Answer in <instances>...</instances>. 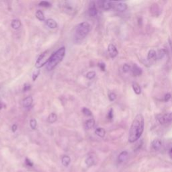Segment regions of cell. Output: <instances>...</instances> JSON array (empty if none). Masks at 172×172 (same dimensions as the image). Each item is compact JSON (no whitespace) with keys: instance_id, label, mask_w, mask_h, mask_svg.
Returning a JSON list of instances; mask_svg holds the SVG:
<instances>
[{"instance_id":"obj_34","label":"cell","mask_w":172,"mask_h":172,"mask_svg":"<svg viewBox=\"0 0 172 172\" xmlns=\"http://www.w3.org/2000/svg\"><path fill=\"white\" fill-rule=\"evenodd\" d=\"M113 117H114V114H113V109H110L108 113V118L111 121V120L113 119Z\"/></svg>"},{"instance_id":"obj_19","label":"cell","mask_w":172,"mask_h":172,"mask_svg":"<svg viewBox=\"0 0 172 172\" xmlns=\"http://www.w3.org/2000/svg\"><path fill=\"white\" fill-rule=\"evenodd\" d=\"M47 120H48V122L49 123L51 124L55 123L56 121V120H57V115L54 112L51 113V114H49V116H48V119Z\"/></svg>"},{"instance_id":"obj_6","label":"cell","mask_w":172,"mask_h":172,"mask_svg":"<svg viewBox=\"0 0 172 172\" xmlns=\"http://www.w3.org/2000/svg\"><path fill=\"white\" fill-rule=\"evenodd\" d=\"M108 51L111 58H115L118 55V54L116 47L113 44H110L108 45Z\"/></svg>"},{"instance_id":"obj_27","label":"cell","mask_w":172,"mask_h":172,"mask_svg":"<svg viewBox=\"0 0 172 172\" xmlns=\"http://www.w3.org/2000/svg\"><path fill=\"white\" fill-rule=\"evenodd\" d=\"M83 114L86 116H92V112L87 108H83L82 109Z\"/></svg>"},{"instance_id":"obj_26","label":"cell","mask_w":172,"mask_h":172,"mask_svg":"<svg viewBox=\"0 0 172 172\" xmlns=\"http://www.w3.org/2000/svg\"><path fill=\"white\" fill-rule=\"evenodd\" d=\"M156 55H157V53H156L155 51H154V50L151 49V50H150V51H149L148 55H147V59H148L149 60L152 59L155 57Z\"/></svg>"},{"instance_id":"obj_12","label":"cell","mask_w":172,"mask_h":172,"mask_svg":"<svg viewBox=\"0 0 172 172\" xmlns=\"http://www.w3.org/2000/svg\"><path fill=\"white\" fill-rule=\"evenodd\" d=\"M11 26H12V28L14 30H18L22 26V23L20 22V20L18 19H14L12 21V23H11Z\"/></svg>"},{"instance_id":"obj_35","label":"cell","mask_w":172,"mask_h":172,"mask_svg":"<svg viewBox=\"0 0 172 172\" xmlns=\"http://www.w3.org/2000/svg\"><path fill=\"white\" fill-rule=\"evenodd\" d=\"M98 66H99V68H100V69L102 70V71H106V65H105V63H99L98 64Z\"/></svg>"},{"instance_id":"obj_4","label":"cell","mask_w":172,"mask_h":172,"mask_svg":"<svg viewBox=\"0 0 172 172\" xmlns=\"http://www.w3.org/2000/svg\"><path fill=\"white\" fill-rule=\"evenodd\" d=\"M157 119L161 124L171 123L172 121V112L166 113L164 115H159L157 116Z\"/></svg>"},{"instance_id":"obj_10","label":"cell","mask_w":172,"mask_h":172,"mask_svg":"<svg viewBox=\"0 0 172 172\" xmlns=\"http://www.w3.org/2000/svg\"><path fill=\"white\" fill-rule=\"evenodd\" d=\"M128 157V153L127 151H123L120 155H118V161L120 164H122V163H124L127 160Z\"/></svg>"},{"instance_id":"obj_14","label":"cell","mask_w":172,"mask_h":172,"mask_svg":"<svg viewBox=\"0 0 172 172\" xmlns=\"http://www.w3.org/2000/svg\"><path fill=\"white\" fill-rule=\"evenodd\" d=\"M33 102V98L31 96L26 97L23 100V106L25 108H28L32 105Z\"/></svg>"},{"instance_id":"obj_16","label":"cell","mask_w":172,"mask_h":172,"mask_svg":"<svg viewBox=\"0 0 172 172\" xmlns=\"http://www.w3.org/2000/svg\"><path fill=\"white\" fill-rule=\"evenodd\" d=\"M127 5H126V4L124 3H118L116 4V9L117 11H118V12H124V11H126L127 10Z\"/></svg>"},{"instance_id":"obj_1","label":"cell","mask_w":172,"mask_h":172,"mask_svg":"<svg viewBox=\"0 0 172 172\" xmlns=\"http://www.w3.org/2000/svg\"><path fill=\"white\" fill-rule=\"evenodd\" d=\"M144 118L142 115L139 114L137 115L133 120L132 124H131L130 130L128 135V141L131 142H135L141 137L144 130Z\"/></svg>"},{"instance_id":"obj_38","label":"cell","mask_w":172,"mask_h":172,"mask_svg":"<svg viewBox=\"0 0 172 172\" xmlns=\"http://www.w3.org/2000/svg\"><path fill=\"white\" fill-rule=\"evenodd\" d=\"M17 129H18V126L16 125V124H13L12 125V132H16V131L17 130Z\"/></svg>"},{"instance_id":"obj_22","label":"cell","mask_w":172,"mask_h":172,"mask_svg":"<svg viewBox=\"0 0 172 172\" xmlns=\"http://www.w3.org/2000/svg\"><path fill=\"white\" fill-rule=\"evenodd\" d=\"M133 89L134 90V92L137 95H139L141 93V87H140V85L138 84L137 83H133Z\"/></svg>"},{"instance_id":"obj_9","label":"cell","mask_w":172,"mask_h":172,"mask_svg":"<svg viewBox=\"0 0 172 172\" xmlns=\"http://www.w3.org/2000/svg\"><path fill=\"white\" fill-rule=\"evenodd\" d=\"M151 146H152L153 149L155 151H159L161 149L162 147V142L159 139H154L151 142Z\"/></svg>"},{"instance_id":"obj_25","label":"cell","mask_w":172,"mask_h":172,"mask_svg":"<svg viewBox=\"0 0 172 172\" xmlns=\"http://www.w3.org/2000/svg\"><path fill=\"white\" fill-rule=\"evenodd\" d=\"M30 126L32 130H36L37 128V121L35 118H32L30 121Z\"/></svg>"},{"instance_id":"obj_7","label":"cell","mask_w":172,"mask_h":172,"mask_svg":"<svg viewBox=\"0 0 172 172\" xmlns=\"http://www.w3.org/2000/svg\"><path fill=\"white\" fill-rule=\"evenodd\" d=\"M89 14L91 17H96L98 15V10H97L96 4L94 2H91L89 6Z\"/></svg>"},{"instance_id":"obj_2","label":"cell","mask_w":172,"mask_h":172,"mask_svg":"<svg viewBox=\"0 0 172 172\" xmlns=\"http://www.w3.org/2000/svg\"><path fill=\"white\" fill-rule=\"evenodd\" d=\"M65 47H62L50 56L46 63V68L48 71H51L55 69L56 65L62 61L63 58L65 57Z\"/></svg>"},{"instance_id":"obj_8","label":"cell","mask_w":172,"mask_h":172,"mask_svg":"<svg viewBox=\"0 0 172 172\" xmlns=\"http://www.w3.org/2000/svg\"><path fill=\"white\" fill-rule=\"evenodd\" d=\"M99 6L104 10H109L112 8V2L110 1H99Z\"/></svg>"},{"instance_id":"obj_18","label":"cell","mask_w":172,"mask_h":172,"mask_svg":"<svg viewBox=\"0 0 172 172\" xmlns=\"http://www.w3.org/2000/svg\"><path fill=\"white\" fill-rule=\"evenodd\" d=\"M62 164L65 167L69 166V165L71 163V158H70L68 155H63L61 159Z\"/></svg>"},{"instance_id":"obj_37","label":"cell","mask_w":172,"mask_h":172,"mask_svg":"<svg viewBox=\"0 0 172 172\" xmlns=\"http://www.w3.org/2000/svg\"><path fill=\"white\" fill-rule=\"evenodd\" d=\"M25 163H26V164L28 166H33L32 163L30 159H28V158H26V161H25Z\"/></svg>"},{"instance_id":"obj_33","label":"cell","mask_w":172,"mask_h":172,"mask_svg":"<svg viewBox=\"0 0 172 172\" xmlns=\"http://www.w3.org/2000/svg\"><path fill=\"white\" fill-rule=\"evenodd\" d=\"M30 88H31V85L29 84V83H25L23 87V92H28V90H30Z\"/></svg>"},{"instance_id":"obj_36","label":"cell","mask_w":172,"mask_h":172,"mask_svg":"<svg viewBox=\"0 0 172 172\" xmlns=\"http://www.w3.org/2000/svg\"><path fill=\"white\" fill-rule=\"evenodd\" d=\"M171 96L170 94H167L165 95V97H164V100L165 102H168L169 99H171Z\"/></svg>"},{"instance_id":"obj_11","label":"cell","mask_w":172,"mask_h":172,"mask_svg":"<svg viewBox=\"0 0 172 172\" xmlns=\"http://www.w3.org/2000/svg\"><path fill=\"white\" fill-rule=\"evenodd\" d=\"M132 72L134 76H139L141 75L142 73V69L141 67H139L137 64H134L132 68Z\"/></svg>"},{"instance_id":"obj_15","label":"cell","mask_w":172,"mask_h":172,"mask_svg":"<svg viewBox=\"0 0 172 172\" xmlns=\"http://www.w3.org/2000/svg\"><path fill=\"white\" fill-rule=\"evenodd\" d=\"M95 123H96V122H95L94 119L91 118V119L87 120V121L85 122V128L87 129V130H90V129L94 128V126H95Z\"/></svg>"},{"instance_id":"obj_30","label":"cell","mask_w":172,"mask_h":172,"mask_svg":"<svg viewBox=\"0 0 172 172\" xmlns=\"http://www.w3.org/2000/svg\"><path fill=\"white\" fill-rule=\"evenodd\" d=\"M40 70H37V71H35V72H34L33 74H32V80L34 81L37 80V79L38 77V75H40Z\"/></svg>"},{"instance_id":"obj_31","label":"cell","mask_w":172,"mask_h":172,"mask_svg":"<svg viewBox=\"0 0 172 172\" xmlns=\"http://www.w3.org/2000/svg\"><path fill=\"white\" fill-rule=\"evenodd\" d=\"M108 97H109V99L111 101V102H113L114 101L115 99H116V95L115 93L114 92H111L109 94V96H108Z\"/></svg>"},{"instance_id":"obj_32","label":"cell","mask_w":172,"mask_h":172,"mask_svg":"<svg viewBox=\"0 0 172 172\" xmlns=\"http://www.w3.org/2000/svg\"><path fill=\"white\" fill-rule=\"evenodd\" d=\"M123 71L124 72V73H128V72L130 71V67L129 66V65H127V64H124L123 65Z\"/></svg>"},{"instance_id":"obj_39","label":"cell","mask_w":172,"mask_h":172,"mask_svg":"<svg viewBox=\"0 0 172 172\" xmlns=\"http://www.w3.org/2000/svg\"><path fill=\"white\" fill-rule=\"evenodd\" d=\"M169 155H170V157L172 158V147L170 149V150H169Z\"/></svg>"},{"instance_id":"obj_17","label":"cell","mask_w":172,"mask_h":172,"mask_svg":"<svg viewBox=\"0 0 172 172\" xmlns=\"http://www.w3.org/2000/svg\"><path fill=\"white\" fill-rule=\"evenodd\" d=\"M159 12L160 13V10H159V6L157 4H153V6H151V12L152 13L153 16H157V12Z\"/></svg>"},{"instance_id":"obj_24","label":"cell","mask_w":172,"mask_h":172,"mask_svg":"<svg viewBox=\"0 0 172 172\" xmlns=\"http://www.w3.org/2000/svg\"><path fill=\"white\" fill-rule=\"evenodd\" d=\"M166 51L165 49H160L158 51L157 53V55H156V57H157V59H161L164 58V56L166 55Z\"/></svg>"},{"instance_id":"obj_21","label":"cell","mask_w":172,"mask_h":172,"mask_svg":"<svg viewBox=\"0 0 172 172\" xmlns=\"http://www.w3.org/2000/svg\"><path fill=\"white\" fill-rule=\"evenodd\" d=\"M85 164L87 165V167H91L94 164V157H92V155L88 156V157L86 158V159L85 161Z\"/></svg>"},{"instance_id":"obj_13","label":"cell","mask_w":172,"mask_h":172,"mask_svg":"<svg viewBox=\"0 0 172 172\" xmlns=\"http://www.w3.org/2000/svg\"><path fill=\"white\" fill-rule=\"evenodd\" d=\"M46 24L47 26L49 27L50 28H56L57 27V23L54 19L49 18L46 20Z\"/></svg>"},{"instance_id":"obj_20","label":"cell","mask_w":172,"mask_h":172,"mask_svg":"<svg viewBox=\"0 0 172 172\" xmlns=\"http://www.w3.org/2000/svg\"><path fill=\"white\" fill-rule=\"evenodd\" d=\"M95 133H96V135L97 136H98L99 137L103 138L104 137V136L106 135V131L103 128H98L95 130Z\"/></svg>"},{"instance_id":"obj_29","label":"cell","mask_w":172,"mask_h":172,"mask_svg":"<svg viewBox=\"0 0 172 172\" xmlns=\"http://www.w3.org/2000/svg\"><path fill=\"white\" fill-rule=\"evenodd\" d=\"M51 6V4L49 1H40L39 3V6L44 7V8H49V7H50Z\"/></svg>"},{"instance_id":"obj_28","label":"cell","mask_w":172,"mask_h":172,"mask_svg":"<svg viewBox=\"0 0 172 172\" xmlns=\"http://www.w3.org/2000/svg\"><path fill=\"white\" fill-rule=\"evenodd\" d=\"M96 76V72L94 71H90L86 74V78H87L88 80H92L94 79Z\"/></svg>"},{"instance_id":"obj_5","label":"cell","mask_w":172,"mask_h":172,"mask_svg":"<svg viewBox=\"0 0 172 172\" xmlns=\"http://www.w3.org/2000/svg\"><path fill=\"white\" fill-rule=\"evenodd\" d=\"M47 51H44V53H42L41 55L39 56V57L38 58V59L36 62L35 66L37 68H40L44 66V65H46L47 61L46 59H45V57H46Z\"/></svg>"},{"instance_id":"obj_3","label":"cell","mask_w":172,"mask_h":172,"mask_svg":"<svg viewBox=\"0 0 172 172\" xmlns=\"http://www.w3.org/2000/svg\"><path fill=\"white\" fill-rule=\"evenodd\" d=\"M90 29H91V27H90V24L89 23L86 22H81L76 28V37H78V38L83 39V38H85L86 36L89 34Z\"/></svg>"},{"instance_id":"obj_23","label":"cell","mask_w":172,"mask_h":172,"mask_svg":"<svg viewBox=\"0 0 172 172\" xmlns=\"http://www.w3.org/2000/svg\"><path fill=\"white\" fill-rule=\"evenodd\" d=\"M36 17H37V18L38 20H40V21H44L45 20L44 13H43L41 10L37 11V12H36Z\"/></svg>"}]
</instances>
